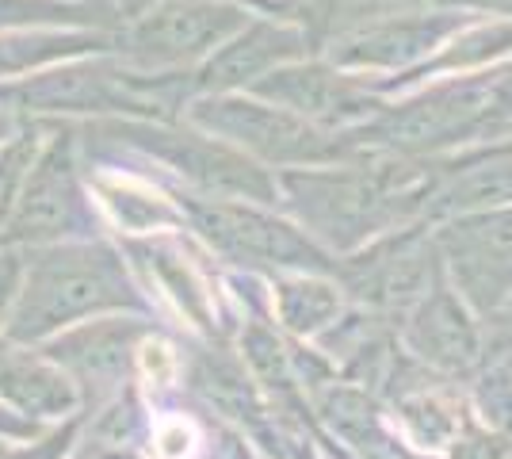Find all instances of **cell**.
<instances>
[{
  "label": "cell",
  "instance_id": "6da1fadb",
  "mask_svg": "<svg viewBox=\"0 0 512 459\" xmlns=\"http://www.w3.org/2000/svg\"><path fill=\"white\" fill-rule=\"evenodd\" d=\"M100 314H146L165 322L119 245L107 238L35 245L23 249L20 295L0 337L43 345L54 333Z\"/></svg>",
  "mask_w": 512,
  "mask_h": 459
},
{
  "label": "cell",
  "instance_id": "7a4b0ae2",
  "mask_svg": "<svg viewBox=\"0 0 512 459\" xmlns=\"http://www.w3.org/2000/svg\"><path fill=\"white\" fill-rule=\"evenodd\" d=\"M279 180V207L299 222L329 257L356 253L367 241L417 222L402 199L383 188L371 165H314L287 169Z\"/></svg>",
  "mask_w": 512,
  "mask_h": 459
},
{
  "label": "cell",
  "instance_id": "3957f363",
  "mask_svg": "<svg viewBox=\"0 0 512 459\" xmlns=\"http://www.w3.org/2000/svg\"><path fill=\"white\" fill-rule=\"evenodd\" d=\"M176 199H180L188 234L230 272H245L260 280H276L283 272L337 276V257H329L299 222L276 215L264 203L192 196V192Z\"/></svg>",
  "mask_w": 512,
  "mask_h": 459
},
{
  "label": "cell",
  "instance_id": "277c9868",
  "mask_svg": "<svg viewBox=\"0 0 512 459\" xmlns=\"http://www.w3.org/2000/svg\"><path fill=\"white\" fill-rule=\"evenodd\" d=\"M199 131L230 142L234 150L272 169H314V165H341L356 153V138L337 131H321L295 111L268 104V100H241V96H211L192 108Z\"/></svg>",
  "mask_w": 512,
  "mask_h": 459
},
{
  "label": "cell",
  "instance_id": "5b68a950",
  "mask_svg": "<svg viewBox=\"0 0 512 459\" xmlns=\"http://www.w3.org/2000/svg\"><path fill=\"white\" fill-rule=\"evenodd\" d=\"M337 280L352 306L375 310L386 318H402L436 284L448 280L444 257L428 222H409L367 241L356 253L337 257Z\"/></svg>",
  "mask_w": 512,
  "mask_h": 459
},
{
  "label": "cell",
  "instance_id": "8992f818",
  "mask_svg": "<svg viewBox=\"0 0 512 459\" xmlns=\"http://www.w3.org/2000/svg\"><path fill=\"white\" fill-rule=\"evenodd\" d=\"M81 238H104V222L81 188L73 138L58 134L23 176L16 207L0 230V249H35Z\"/></svg>",
  "mask_w": 512,
  "mask_h": 459
},
{
  "label": "cell",
  "instance_id": "52a82bcc",
  "mask_svg": "<svg viewBox=\"0 0 512 459\" xmlns=\"http://www.w3.org/2000/svg\"><path fill=\"white\" fill-rule=\"evenodd\" d=\"M115 138H127L130 146L165 165L192 196L218 199H249L276 207L279 180L260 161L245 157L230 142L199 131H176V127H153V123H123L115 127Z\"/></svg>",
  "mask_w": 512,
  "mask_h": 459
},
{
  "label": "cell",
  "instance_id": "ba28073f",
  "mask_svg": "<svg viewBox=\"0 0 512 459\" xmlns=\"http://www.w3.org/2000/svg\"><path fill=\"white\" fill-rule=\"evenodd\" d=\"M157 329H165V322L146 314H100L54 333L39 349L77 387V414H92L138 383V356Z\"/></svg>",
  "mask_w": 512,
  "mask_h": 459
},
{
  "label": "cell",
  "instance_id": "9c48e42d",
  "mask_svg": "<svg viewBox=\"0 0 512 459\" xmlns=\"http://www.w3.org/2000/svg\"><path fill=\"white\" fill-rule=\"evenodd\" d=\"M505 115L501 96L486 85H451L425 92L402 108L379 111L367 127L356 134L371 138L383 153H406V157H425V153L451 150L459 142L490 138L497 134V119Z\"/></svg>",
  "mask_w": 512,
  "mask_h": 459
},
{
  "label": "cell",
  "instance_id": "30bf717a",
  "mask_svg": "<svg viewBox=\"0 0 512 459\" xmlns=\"http://www.w3.org/2000/svg\"><path fill=\"white\" fill-rule=\"evenodd\" d=\"M142 287L150 291L157 314L165 318V310L176 314L180 322H188L192 337L199 341H230L241 322L230 318V310L222 306L218 284H214L211 268L199 261L184 230L169 234H150V238H130L123 245Z\"/></svg>",
  "mask_w": 512,
  "mask_h": 459
},
{
  "label": "cell",
  "instance_id": "8fae6325",
  "mask_svg": "<svg viewBox=\"0 0 512 459\" xmlns=\"http://www.w3.org/2000/svg\"><path fill=\"white\" fill-rule=\"evenodd\" d=\"M0 104L16 111H142L165 115L172 108L165 81H138L111 66H65L54 73L0 81Z\"/></svg>",
  "mask_w": 512,
  "mask_h": 459
},
{
  "label": "cell",
  "instance_id": "7c38bea8",
  "mask_svg": "<svg viewBox=\"0 0 512 459\" xmlns=\"http://www.w3.org/2000/svg\"><path fill=\"white\" fill-rule=\"evenodd\" d=\"M448 284L470 303L474 314H486L512 287V207L459 215L432 226Z\"/></svg>",
  "mask_w": 512,
  "mask_h": 459
},
{
  "label": "cell",
  "instance_id": "4fadbf2b",
  "mask_svg": "<svg viewBox=\"0 0 512 459\" xmlns=\"http://www.w3.org/2000/svg\"><path fill=\"white\" fill-rule=\"evenodd\" d=\"M398 345L409 360L436 375H448L455 383H467L482 364V318L470 303L444 280L428 291L417 306H409L398 318Z\"/></svg>",
  "mask_w": 512,
  "mask_h": 459
},
{
  "label": "cell",
  "instance_id": "5bb4252c",
  "mask_svg": "<svg viewBox=\"0 0 512 459\" xmlns=\"http://www.w3.org/2000/svg\"><path fill=\"white\" fill-rule=\"evenodd\" d=\"M253 92L268 104L302 115L306 123H314L321 131L337 134H356L379 115V104L363 88L321 66L272 69L268 77L256 81Z\"/></svg>",
  "mask_w": 512,
  "mask_h": 459
},
{
  "label": "cell",
  "instance_id": "9a60e30c",
  "mask_svg": "<svg viewBox=\"0 0 512 459\" xmlns=\"http://www.w3.org/2000/svg\"><path fill=\"white\" fill-rule=\"evenodd\" d=\"M0 398L35 421H65L81 410L77 387L39 345L0 337Z\"/></svg>",
  "mask_w": 512,
  "mask_h": 459
},
{
  "label": "cell",
  "instance_id": "2e32d148",
  "mask_svg": "<svg viewBox=\"0 0 512 459\" xmlns=\"http://www.w3.org/2000/svg\"><path fill=\"white\" fill-rule=\"evenodd\" d=\"M497 207H512V146H497L440 169V180L428 196L425 222L436 226L444 219L497 211Z\"/></svg>",
  "mask_w": 512,
  "mask_h": 459
},
{
  "label": "cell",
  "instance_id": "e0dca14e",
  "mask_svg": "<svg viewBox=\"0 0 512 459\" xmlns=\"http://www.w3.org/2000/svg\"><path fill=\"white\" fill-rule=\"evenodd\" d=\"M234 27V12H222L211 4H172L138 31L134 46H138V58L146 66H176V62L207 54Z\"/></svg>",
  "mask_w": 512,
  "mask_h": 459
},
{
  "label": "cell",
  "instance_id": "ac0fdd59",
  "mask_svg": "<svg viewBox=\"0 0 512 459\" xmlns=\"http://www.w3.org/2000/svg\"><path fill=\"white\" fill-rule=\"evenodd\" d=\"M268 310L295 341H314L348 310V295L329 272H283L268 280Z\"/></svg>",
  "mask_w": 512,
  "mask_h": 459
},
{
  "label": "cell",
  "instance_id": "d6986e66",
  "mask_svg": "<svg viewBox=\"0 0 512 459\" xmlns=\"http://www.w3.org/2000/svg\"><path fill=\"white\" fill-rule=\"evenodd\" d=\"M96 203L104 207V215L119 234L130 238H150V234H169V230H188L180 199L153 188L150 180L130 173L96 176Z\"/></svg>",
  "mask_w": 512,
  "mask_h": 459
},
{
  "label": "cell",
  "instance_id": "ffe728a7",
  "mask_svg": "<svg viewBox=\"0 0 512 459\" xmlns=\"http://www.w3.org/2000/svg\"><path fill=\"white\" fill-rule=\"evenodd\" d=\"M287 54H291V39H283L279 31H268V27H256L245 39H237L234 46H226L222 54H214L203 66V73L195 77V85L203 92H214V96L241 85H256Z\"/></svg>",
  "mask_w": 512,
  "mask_h": 459
},
{
  "label": "cell",
  "instance_id": "44dd1931",
  "mask_svg": "<svg viewBox=\"0 0 512 459\" xmlns=\"http://www.w3.org/2000/svg\"><path fill=\"white\" fill-rule=\"evenodd\" d=\"M448 23L432 20V23H398V27H379V31H367L360 39L344 43L337 50V62L352 69L363 66H409L417 62L421 54H428L432 46L444 39Z\"/></svg>",
  "mask_w": 512,
  "mask_h": 459
},
{
  "label": "cell",
  "instance_id": "7402d4cb",
  "mask_svg": "<svg viewBox=\"0 0 512 459\" xmlns=\"http://www.w3.org/2000/svg\"><path fill=\"white\" fill-rule=\"evenodd\" d=\"M467 406L482 425L512 437V360L505 356H482L467 383Z\"/></svg>",
  "mask_w": 512,
  "mask_h": 459
},
{
  "label": "cell",
  "instance_id": "603a6c76",
  "mask_svg": "<svg viewBox=\"0 0 512 459\" xmlns=\"http://www.w3.org/2000/svg\"><path fill=\"white\" fill-rule=\"evenodd\" d=\"M85 46L88 39H77V35H4L0 39V81L43 69Z\"/></svg>",
  "mask_w": 512,
  "mask_h": 459
},
{
  "label": "cell",
  "instance_id": "cb8c5ba5",
  "mask_svg": "<svg viewBox=\"0 0 512 459\" xmlns=\"http://www.w3.org/2000/svg\"><path fill=\"white\" fill-rule=\"evenodd\" d=\"M509 452H512V437L497 433L490 425H482L474 414H467L463 425H459V433L440 452V459H505Z\"/></svg>",
  "mask_w": 512,
  "mask_h": 459
},
{
  "label": "cell",
  "instance_id": "d4e9b609",
  "mask_svg": "<svg viewBox=\"0 0 512 459\" xmlns=\"http://www.w3.org/2000/svg\"><path fill=\"white\" fill-rule=\"evenodd\" d=\"M31 161H35V134L8 138V146L0 150V230H4V222L16 207V192H20Z\"/></svg>",
  "mask_w": 512,
  "mask_h": 459
},
{
  "label": "cell",
  "instance_id": "484cf974",
  "mask_svg": "<svg viewBox=\"0 0 512 459\" xmlns=\"http://www.w3.org/2000/svg\"><path fill=\"white\" fill-rule=\"evenodd\" d=\"M478 318H482V345H486V356H505V360H512V287L486 310V314H478Z\"/></svg>",
  "mask_w": 512,
  "mask_h": 459
},
{
  "label": "cell",
  "instance_id": "4316f807",
  "mask_svg": "<svg viewBox=\"0 0 512 459\" xmlns=\"http://www.w3.org/2000/svg\"><path fill=\"white\" fill-rule=\"evenodd\" d=\"M23 280V249H0V333L8 326V314L16 306Z\"/></svg>",
  "mask_w": 512,
  "mask_h": 459
},
{
  "label": "cell",
  "instance_id": "83f0119b",
  "mask_svg": "<svg viewBox=\"0 0 512 459\" xmlns=\"http://www.w3.org/2000/svg\"><path fill=\"white\" fill-rule=\"evenodd\" d=\"M81 459H142V448H96Z\"/></svg>",
  "mask_w": 512,
  "mask_h": 459
},
{
  "label": "cell",
  "instance_id": "f1b7e54d",
  "mask_svg": "<svg viewBox=\"0 0 512 459\" xmlns=\"http://www.w3.org/2000/svg\"><path fill=\"white\" fill-rule=\"evenodd\" d=\"M12 131H16V123H12V115L8 111H0V146L12 138Z\"/></svg>",
  "mask_w": 512,
  "mask_h": 459
},
{
  "label": "cell",
  "instance_id": "f546056e",
  "mask_svg": "<svg viewBox=\"0 0 512 459\" xmlns=\"http://www.w3.org/2000/svg\"><path fill=\"white\" fill-rule=\"evenodd\" d=\"M505 459H512V452H509V456H505Z\"/></svg>",
  "mask_w": 512,
  "mask_h": 459
}]
</instances>
